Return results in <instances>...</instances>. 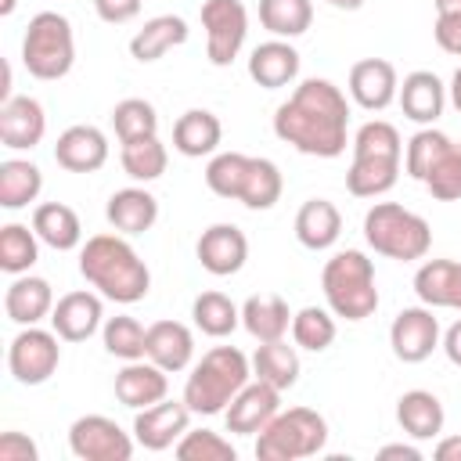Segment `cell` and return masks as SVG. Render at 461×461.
Instances as JSON below:
<instances>
[{"mask_svg": "<svg viewBox=\"0 0 461 461\" xmlns=\"http://www.w3.org/2000/svg\"><path fill=\"white\" fill-rule=\"evenodd\" d=\"M274 133L299 155L339 158L349 144V101L331 79L310 76L277 104Z\"/></svg>", "mask_w": 461, "mask_h": 461, "instance_id": "1", "label": "cell"}, {"mask_svg": "<svg viewBox=\"0 0 461 461\" xmlns=\"http://www.w3.org/2000/svg\"><path fill=\"white\" fill-rule=\"evenodd\" d=\"M83 281L119 306H133L151 292V270L126 241V234H94L79 249Z\"/></svg>", "mask_w": 461, "mask_h": 461, "instance_id": "2", "label": "cell"}, {"mask_svg": "<svg viewBox=\"0 0 461 461\" xmlns=\"http://www.w3.org/2000/svg\"><path fill=\"white\" fill-rule=\"evenodd\" d=\"M403 166L400 130L385 119H367L353 133V162L346 169V191L353 198H382L396 187Z\"/></svg>", "mask_w": 461, "mask_h": 461, "instance_id": "3", "label": "cell"}, {"mask_svg": "<svg viewBox=\"0 0 461 461\" xmlns=\"http://www.w3.org/2000/svg\"><path fill=\"white\" fill-rule=\"evenodd\" d=\"M205 187L220 198H234L252 212H267L281 202L285 176L277 162L241 151H216L205 166Z\"/></svg>", "mask_w": 461, "mask_h": 461, "instance_id": "4", "label": "cell"}, {"mask_svg": "<svg viewBox=\"0 0 461 461\" xmlns=\"http://www.w3.org/2000/svg\"><path fill=\"white\" fill-rule=\"evenodd\" d=\"M252 382V360L238 346H212L202 353V360L191 367L184 382V403L191 414H223L227 403Z\"/></svg>", "mask_w": 461, "mask_h": 461, "instance_id": "5", "label": "cell"}, {"mask_svg": "<svg viewBox=\"0 0 461 461\" xmlns=\"http://www.w3.org/2000/svg\"><path fill=\"white\" fill-rule=\"evenodd\" d=\"M321 292L335 317L342 321H367L378 310V285H375V263L360 249L335 252L321 270Z\"/></svg>", "mask_w": 461, "mask_h": 461, "instance_id": "6", "label": "cell"}, {"mask_svg": "<svg viewBox=\"0 0 461 461\" xmlns=\"http://www.w3.org/2000/svg\"><path fill=\"white\" fill-rule=\"evenodd\" d=\"M364 241L396 263L425 259L432 249V227L414 209H403L400 202H375L364 212Z\"/></svg>", "mask_w": 461, "mask_h": 461, "instance_id": "7", "label": "cell"}, {"mask_svg": "<svg viewBox=\"0 0 461 461\" xmlns=\"http://www.w3.org/2000/svg\"><path fill=\"white\" fill-rule=\"evenodd\" d=\"M22 65L32 79L54 83L72 72L76 65V36L72 22L58 11H40L29 18L22 36Z\"/></svg>", "mask_w": 461, "mask_h": 461, "instance_id": "8", "label": "cell"}, {"mask_svg": "<svg viewBox=\"0 0 461 461\" xmlns=\"http://www.w3.org/2000/svg\"><path fill=\"white\" fill-rule=\"evenodd\" d=\"M328 443V421L313 407H288L277 411L256 432V457L259 461H299L321 454Z\"/></svg>", "mask_w": 461, "mask_h": 461, "instance_id": "9", "label": "cell"}, {"mask_svg": "<svg viewBox=\"0 0 461 461\" xmlns=\"http://www.w3.org/2000/svg\"><path fill=\"white\" fill-rule=\"evenodd\" d=\"M58 342H61V335L54 328L50 331L36 328V324L22 328L7 346V371L14 375V382L43 385L61 364V346Z\"/></svg>", "mask_w": 461, "mask_h": 461, "instance_id": "10", "label": "cell"}, {"mask_svg": "<svg viewBox=\"0 0 461 461\" xmlns=\"http://www.w3.org/2000/svg\"><path fill=\"white\" fill-rule=\"evenodd\" d=\"M205 29V58L216 68H227L249 36V11L241 0H205L202 4Z\"/></svg>", "mask_w": 461, "mask_h": 461, "instance_id": "11", "label": "cell"}, {"mask_svg": "<svg viewBox=\"0 0 461 461\" xmlns=\"http://www.w3.org/2000/svg\"><path fill=\"white\" fill-rule=\"evenodd\" d=\"M133 443L137 439L108 414H83L68 425V450L79 461H130Z\"/></svg>", "mask_w": 461, "mask_h": 461, "instance_id": "12", "label": "cell"}, {"mask_svg": "<svg viewBox=\"0 0 461 461\" xmlns=\"http://www.w3.org/2000/svg\"><path fill=\"white\" fill-rule=\"evenodd\" d=\"M389 346L403 364L429 360L432 349H439V321L432 317V306H403L389 324Z\"/></svg>", "mask_w": 461, "mask_h": 461, "instance_id": "13", "label": "cell"}, {"mask_svg": "<svg viewBox=\"0 0 461 461\" xmlns=\"http://www.w3.org/2000/svg\"><path fill=\"white\" fill-rule=\"evenodd\" d=\"M104 295L90 288L65 292L50 310V328L61 335V342H86L94 331L104 328Z\"/></svg>", "mask_w": 461, "mask_h": 461, "instance_id": "14", "label": "cell"}, {"mask_svg": "<svg viewBox=\"0 0 461 461\" xmlns=\"http://www.w3.org/2000/svg\"><path fill=\"white\" fill-rule=\"evenodd\" d=\"M191 425V407L180 400H158L144 411H137L133 418V439L144 447V450H169L176 447V439L187 432Z\"/></svg>", "mask_w": 461, "mask_h": 461, "instance_id": "15", "label": "cell"}, {"mask_svg": "<svg viewBox=\"0 0 461 461\" xmlns=\"http://www.w3.org/2000/svg\"><path fill=\"white\" fill-rule=\"evenodd\" d=\"M346 86L364 112H385L400 94V76H396V65L385 58H360L349 68Z\"/></svg>", "mask_w": 461, "mask_h": 461, "instance_id": "16", "label": "cell"}, {"mask_svg": "<svg viewBox=\"0 0 461 461\" xmlns=\"http://www.w3.org/2000/svg\"><path fill=\"white\" fill-rule=\"evenodd\" d=\"M194 256H198L202 270H209L212 277H230L249 259V238L234 223H212V227L202 230V238L194 245Z\"/></svg>", "mask_w": 461, "mask_h": 461, "instance_id": "17", "label": "cell"}, {"mask_svg": "<svg viewBox=\"0 0 461 461\" xmlns=\"http://www.w3.org/2000/svg\"><path fill=\"white\" fill-rule=\"evenodd\" d=\"M277 411H281V389H274L270 382L252 378V382L227 403L223 421H227V432H234V436H256Z\"/></svg>", "mask_w": 461, "mask_h": 461, "instance_id": "18", "label": "cell"}, {"mask_svg": "<svg viewBox=\"0 0 461 461\" xmlns=\"http://www.w3.org/2000/svg\"><path fill=\"white\" fill-rule=\"evenodd\" d=\"M47 133L43 104L29 94H14L0 104V144L11 151H32Z\"/></svg>", "mask_w": 461, "mask_h": 461, "instance_id": "19", "label": "cell"}, {"mask_svg": "<svg viewBox=\"0 0 461 461\" xmlns=\"http://www.w3.org/2000/svg\"><path fill=\"white\" fill-rule=\"evenodd\" d=\"M169 393V371H162L158 364H151L148 357L140 360H122L119 375H115V400L130 411H144L158 400H166Z\"/></svg>", "mask_w": 461, "mask_h": 461, "instance_id": "20", "label": "cell"}, {"mask_svg": "<svg viewBox=\"0 0 461 461\" xmlns=\"http://www.w3.org/2000/svg\"><path fill=\"white\" fill-rule=\"evenodd\" d=\"M54 162L68 173H97L108 162V137L90 122L68 126L54 144Z\"/></svg>", "mask_w": 461, "mask_h": 461, "instance_id": "21", "label": "cell"}, {"mask_svg": "<svg viewBox=\"0 0 461 461\" xmlns=\"http://www.w3.org/2000/svg\"><path fill=\"white\" fill-rule=\"evenodd\" d=\"M396 101H400V112H403L411 122L432 126V122L443 115V108H447V86H443V79H439L436 72L418 68V72H407V76H403Z\"/></svg>", "mask_w": 461, "mask_h": 461, "instance_id": "22", "label": "cell"}, {"mask_svg": "<svg viewBox=\"0 0 461 461\" xmlns=\"http://www.w3.org/2000/svg\"><path fill=\"white\" fill-rule=\"evenodd\" d=\"M299 50L288 43V40H267L259 47H252L249 54V76L256 86L263 90H281V86H292L299 79Z\"/></svg>", "mask_w": 461, "mask_h": 461, "instance_id": "23", "label": "cell"}, {"mask_svg": "<svg viewBox=\"0 0 461 461\" xmlns=\"http://www.w3.org/2000/svg\"><path fill=\"white\" fill-rule=\"evenodd\" d=\"M54 303L58 299H54L50 281L36 277V274H18L4 292V313H7L11 324H22V328L40 324L43 317H50Z\"/></svg>", "mask_w": 461, "mask_h": 461, "instance_id": "24", "label": "cell"}, {"mask_svg": "<svg viewBox=\"0 0 461 461\" xmlns=\"http://www.w3.org/2000/svg\"><path fill=\"white\" fill-rule=\"evenodd\" d=\"M144 357H148L151 364H158L162 371L176 375V371L191 367V357H194V331H191L184 321H155V324H148Z\"/></svg>", "mask_w": 461, "mask_h": 461, "instance_id": "25", "label": "cell"}, {"mask_svg": "<svg viewBox=\"0 0 461 461\" xmlns=\"http://www.w3.org/2000/svg\"><path fill=\"white\" fill-rule=\"evenodd\" d=\"M414 292L432 310L461 313V259H425L414 270Z\"/></svg>", "mask_w": 461, "mask_h": 461, "instance_id": "26", "label": "cell"}, {"mask_svg": "<svg viewBox=\"0 0 461 461\" xmlns=\"http://www.w3.org/2000/svg\"><path fill=\"white\" fill-rule=\"evenodd\" d=\"M104 216H108V223L119 234L133 238V234H144V230L155 227V220H158V198L148 187H119V191H112V198L104 205Z\"/></svg>", "mask_w": 461, "mask_h": 461, "instance_id": "27", "label": "cell"}, {"mask_svg": "<svg viewBox=\"0 0 461 461\" xmlns=\"http://www.w3.org/2000/svg\"><path fill=\"white\" fill-rule=\"evenodd\" d=\"M342 234V212L328 198H306L295 212V238L310 252H324Z\"/></svg>", "mask_w": 461, "mask_h": 461, "instance_id": "28", "label": "cell"}, {"mask_svg": "<svg viewBox=\"0 0 461 461\" xmlns=\"http://www.w3.org/2000/svg\"><path fill=\"white\" fill-rule=\"evenodd\" d=\"M187 36H191V29H187V22H184L180 14H155V18H148V22L133 32L130 54H133L140 65H151V61H158L166 50L184 47Z\"/></svg>", "mask_w": 461, "mask_h": 461, "instance_id": "29", "label": "cell"}, {"mask_svg": "<svg viewBox=\"0 0 461 461\" xmlns=\"http://www.w3.org/2000/svg\"><path fill=\"white\" fill-rule=\"evenodd\" d=\"M223 140V122L209 112V108H187L176 122H173V148L184 158H202V155H216Z\"/></svg>", "mask_w": 461, "mask_h": 461, "instance_id": "30", "label": "cell"}, {"mask_svg": "<svg viewBox=\"0 0 461 461\" xmlns=\"http://www.w3.org/2000/svg\"><path fill=\"white\" fill-rule=\"evenodd\" d=\"M241 328L256 339V342H274V339H285L292 331V310L281 295L274 292H259V295H249L241 303Z\"/></svg>", "mask_w": 461, "mask_h": 461, "instance_id": "31", "label": "cell"}, {"mask_svg": "<svg viewBox=\"0 0 461 461\" xmlns=\"http://www.w3.org/2000/svg\"><path fill=\"white\" fill-rule=\"evenodd\" d=\"M396 421L400 429L411 436V439H436L443 432V403L436 393L429 389H407L400 400H396Z\"/></svg>", "mask_w": 461, "mask_h": 461, "instance_id": "32", "label": "cell"}, {"mask_svg": "<svg viewBox=\"0 0 461 461\" xmlns=\"http://www.w3.org/2000/svg\"><path fill=\"white\" fill-rule=\"evenodd\" d=\"M32 230L54 252H72V249L83 245V223H79L76 209L65 205V202H43V205H36L32 209Z\"/></svg>", "mask_w": 461, "mask_h": 461, "instance_id": "33", "label": "cell"}, {"mask_svg": "<svg viewBox=\"0 0 461 461\" xmlns=\"http://www.w3.org/2000/svg\"><path fill=\"white\" fill-rule=\"evenodd\" d=\"M252 378L270 382L274 389H292L299 382V353L295 346H288L285 339L274 342H259L252 353Z\"/></svg>", "mask_w": 461, "mask_h": 461, "instance_id": "34", "label": "cell"}, {"mask_svg": "<svg viewBox=\"0 0 461 461\" xmlns=\"http://www.w3.org/2000/svg\"><path fill=\"white\" fill-rule=\"evenodd\" d=\"M43 191V173L29 158H4L0 162V205L4 209H25L40 198Z\"/></svg>", "mask_w": 461, "mask_h": 461, "instance_id": "35", "label": "cell"}, {"mask_svg": "<svg viewBox=\"0 0 461 461\" xmlns=\"http://www.w3.org/2000/svg\"><path fill=\"white\" fill-rule=\"evenodd\" d=\"M119 162H122V169H126L130 180L151 184V180H158V176L166 173L169 151H166V144L158 140V133H151V137H133V140H122Z\"/></svg>", "mask_w": 461, "mask_h": 461, "instance_id": "36", "label": "cell"}, {"mask_svg": "<svg viewBox=\"0 0 461 461\" xmlns=\"http://www.w3.org/2000/svg\"><path fill=\"white\" fill-rule=\"evenodd\" d=\"M191 321L209 339H227L241 324V306L223 292H202L191 303Z\"/></svg>", "mask_w": 461, "mask_h": 461, "instance_id": "37", "label": "cell"}, {"mask_svg": "<svg viewBox=\"0 0 461 461\" xmlns=\"http://www.w3.org/2000/svg\"><path fill=\"white\" fill-rule=\"evenodd\" d=\"M259 25L277 40H295L313 25V0H259Z\"/></svg>", "mask_w": 461, "mask_h": 461, "instance_id": "38", "label": "cell"}, {"mask_svg": "<svg viewBox=\"0 0 461 461\" xmlns=\"http://www.w3.org/2000/svg\"><path fill=\"white\" fill-rule=\"evenodd\" d=\"M40 259V234L25 223H4L0 227V270L18 277L29 274Z\"/></svg>", "mask_w": 461, "mask_h": 461, "instance_id": "39", "label": "cell"}, {"mask_svg": "<svg viewBox=\"0 0 461 461\" xmlns=\"http://www.w3.org/2000/svg\"><path fill=\"white\" fill-rule=\"evenodd\" d=\"M339 328H335V313L324 306H303L299 313H292V342L295 349L306 353H324L335 342Z\"/></svg>", "mask_w": 461, "mask_h": 461, "instance_id": "40", "label": "cell"}, {"mask_svg": "<svg viewBox=\"0 0 461 461\" xmlns=\"http://www.w3.org/2000/svg\"><path fill=\"white\" fill-rule=\"evenodd\" d=\"M447 148H450V137H447L443 130L421 126V130L407 140V155H403V169H407V176L418 180V184H425L429 173L436 169V162L447 155Z\"/></svg>", "mask_w": 461, "mask_h": 461, "instance_id": "41", "label": "cell"}, {"mask_svg": "<svg viewBox=\"0 0 461 461\" xmlns=\"http://www.w3.org/2000/svg\"><path fill=\"white\" fill-rule=\"evenodd\" d=\"M101 339H104V349L112 357L140 360L144 357V342H148V328L137 317H130V313H115V317H104Z\"/></svg>", "mask_w": 461, "mask_h": 461, "instance_id": "42", "label": "cell"}, {"mask_svg": "<svg viewBox=\"0 0 461 461\" xmlns=\"http://www.w3.org/2000/svg\"><path fill=\"white\" fill-rule=\"evenodd\" d=\"M112 126H115L119 144L133 140V137H151V133H158V112L144 97H122L112 108Z\"/></svg>", "mask_w": 461, "mask_h": 461, "instance_id": "43", "label": "cell"}, {"mask_svg": "<svg viewBox=\"0 0 461 461\" xmlns=\"http://www.w3.org/2000/svg\"><path fill=\"white\" fill-rule=\"evenodd\" d=\"M173 454H176L180 461H234V457H238V450L230 447V439H223V436L212 432V429H187V432L176 439Z\"/></svg>", "mask_w": 461, "mask_h": 461, "instance_id": "44", "label": "cell"}, {"mask_svg": "<svg viewBox=\"0 0 461 461\" xmlns=\"http://www.w3.org/2000/svg\"><path fill=\"white\" fill-rule=\"evenodd\" d=\"M425 187H429V194L436 202H457L461 198V140H450L447 155L429 173Z\"/></svg>", "mask_w": 461, "mask_h": 461, "instance_id": "45", "label": "cell"}, {"mask_svg": "<svg viewBox=\"0 0 461 461\" xmlns=\"http://www.w3.org/2000/svg\"><path fill=\"white\" fill-rule=\"evenodd\" d=\"M36 457H40V447L25 432L11 429L0 436V461H36Z\"/></svg>", "mask_w": 461, "mask_h": 461, "instance_id": "46", "label": "cell"}, {"mask_svg": "<svg viewBox=\"0 0 461 461\" xmlns=\"http://www.w3.org/2000/svg\"><path fill=\"white\" fill-rule=\"evenodd\" d=\"M94 11L108 25H126L140 14V0H94Z\"/></svg>", "mask_w": 461, "mask_h": 461, "instance_id": "47", "label": "cell"}, {"mask_svg": "<svg viewBox=\"0 0 461 461\" xmlns=\"http://www.w3.org/2000/svg\"><path fill=\"white\" fill-rule=\"evenodd\" d=\"M432 36H436L439 50H447V54H457V58H461V18L436 14V22H432Z\"/></svg>", "mask_w": 461, "mask_h": 461, "instance_id": "48", "label": "cell"}, {"mask_svg": "<svg viewBox=\"0 0 461 461\" xmlns=\"http://www.w3.org/2000/svg\"><path fill=\"white\" fill-rule=\"evenodd\" d=\"M443 353H447V360L454 364V367H461V321H454L447 331H443Z\"/></svg>", "mask_w": 461, "mask_h": 461, "instance_id": "49", "label": "cell"}, {"mask_svg": "<svg viewBox=\"0 0 461 461\" xmlns=\"http://www.w3.org/2000/svg\"><path fill=\"white\" fill-rule=\"evenodd\" d=\"M432 454L436 461H461V436H443Z\"/></svg>", "mask_w": 461, "mask_h": 461, "instance_id": "50", "label": "cell"}, {"mask_svg": "<svg viewBox=\"0 0 461 461\" xmlns=\"http://www.w3.org/2000/svg\"><path fill=\"white\" fill-rule=\"evenodd\" d=\"M378 457H403V461H421V450L411 443H385L378 450Z\"/></svg>", "mask_w": 461, "mask_h": 461, "instance_id": "51", "label": "cell"}, {"mask_svg": "<svg viewBox=\"0 0 461 461\" xmlns=\"http://www.w3.org/2000/svg\"><path fill=\"white\" fill-rule=\"evenodd\" d=\"M436 4V14H447V18H461V0H432Z\"/></svg>", "mask_w": 461, "mask_h": 461, "instance_id": "52", "label": "cell"}, {"mask_svg": "<svg viewBox=\"0 0 461 461\" xmlns=\"http://www.w3.org/2000/svg\"><path fill=\"white\" fill-rule=\"evenodd\" d=\"M450 104H454L457 115H461V65H457V72L450 76Z\"/></svg>", "mask_w": 461, "mask_h": 461, "instance_id": "53", "label": "cell"}, {"mask_svg": "<svg viewBox=\"0 0 461 461\" xmlns=\"http://www.w3.org/2000/svg\"><path fill=\"white\" fill-rule=\"evenodd\" d=\"M324 4H331V7H339V11H360V7H364V0H324Z\"/></svg>", "mask_w": 461, "mask_h": 461, "instance_id": "54", "label": "cell"}, {"mask_svg": "<svg viewBox=\"0 0 461 461\" xmlns=\"http://www.w3.org/2000/svg\"><path fill=\"white\" fill-rule=\"evenodd\" d=\"M14 4H18V0H4V4H0V14H11V11H14Z\"/></svg>", "mask_w": 461, "mask_h": 461, "instance_id": "55", "label": "cell"}]
</instances>
